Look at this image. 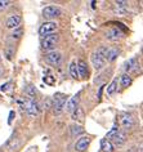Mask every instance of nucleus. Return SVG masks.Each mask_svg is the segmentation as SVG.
I'll list each match as a JSON object with an SVG mask.
<instances>
[{
  "label": "nucleus",
  "instance_id": "nucleus-29",
  "mask_svg": "<svg viewBox=\"0 0 143 152\" xmlns=\"http://www.w3.org/2000/svg\"><path fill=\"white\" fill-rule=\"evenodd\" d=\"M12 53H13V52H12V49H10V48L8 49V50H7V58H8V59L12 58Z\"/></svg>",
  "mask_w": 143,
  "mask_h": 152
},
{
  "label": "nucleus",
  "instance_id": "nucleus-7",
  "mask_svg": "<svg viewBox=\"0 0 143 152\" xmlns=\"http://www.w3.org/2000/svg\"><path fill=\"white\" fill-rule=\"evenodd\" d=\"M90 59H92V63H93V66L96 70H101V68L103 67V64H104V59L101 57L98 53H93L92 56H90Z\"/></svg>",
  "mask_w": 143,
  "mask_h": 152
},
{
  "label": "nucleus",
  "instance_id": "nucleus-2",
  "mask_svg": "<svg viewBox=\"0 0 143 152\" xmlns=\"http://www.w3.org/2000/svg\"><path fill=\"white\" fill-rule=\"evenodd\" d=\"M55 30H57V23L55 22H45V23H43L40 26L39 28V34L43 36H47V35H50V34H53Z\"/></svg>",
  "mask_w": 143,
  "mask_h": 152
},
{
  "label": "nucleus",
  "instance_id": "nucleus-17",
  "mask_svg": "<svg viewBox=\"0 0 143 152\" xmlns=\"http://www.w3.org/2000/svg\"><path fill=\"white\" fill-rule=\"evenodd\" d=\"M120 83H121V86L123 88H126V86H129L131 84V77L129 75H123L121 76V80H120Z\"/></svg>",
  "mask_w": 143,
  "mask_h": 152
},
{
  "label": "nucleus",
  "instance_id": "nucleus-22",
  "mask_svg": "<svg viewBox=\"0 0 143 152\" xmlns=\"http://www.w3.org/2000/svg\"><path fill=\"white\" fill-rule=\"evenodd\" d=\"M117 133H119V129H117V126H114V128H112L110 132L107 133V135H106V140H110V139H112V138H114V137H115L116 134H117Z\"/></svg>",
  "mask_w": 143,
  "mask_h": 152
},
{
  "label": "nucleus",
  "instance_id": "nucleus-31",
  "mask_svg": "<svg viewBox=\"0 0 143 152\" xmlns=\"http://www.w3.org/2000/svg\"><path fill=\"white\" fill-rule=\"evenodd\" d=\"M102 86H101V88H99V92H98V98H101V94H102Z\"/></svg>",
  "mask_w": 143,
  "mask_h": 152
},
{
  "label": "nucleus",
  "instance_id": "nucleus-6",
  "mask_svg": "<svg viewBox=\"0 0 143 152\" xmlns=\"http://www.w3.org/2000/svg\"><path fill=\"white\" fill-rule=\"evenodd\" d=\"M61 59H62V56L59 52H49L47 54V61L54 66H58L61 63Z\"/></svg>",
  "mask_w": 143,
  "mask_h": 152
},
{
  "label": "nucleus",
  "instance_id": "nucleus-1",
  "mask_svg": "<svg viewBox=\"0 0 143 152\" xmlns=\"http://www.w3.org/2000/svg\"><path fill=\"white\" fill-rule=\"evenodd\" d=\"M58 41V35L57 34H50V35H47L43 37V41H41V47L45 50H52L55 44H57Z\"/></svg>",
  "mask_w": 143,
  "mask_h": 152
},
{
  "label": "nucleus",
  "instance_id": "nucleus-25",
  "mask_svg": "<svg viewBox=\"0 0 143 152\" xmlns=\"http://www.w3.org/2000/svg\"><path fill=\"white\" fill-rule=\"evenodd\" d=\"M21 35H22V28H18L17 31H14L12 34V37H13V39H20Z\"/></svg>",
  "mask_w": 143,
  "mask_h": 152
},
{
  "label": "nucleus",
  "instance_id": "nucleus-16",
  "mask_svg": "<svg viewBox=\"0 0 143 152\" xmlns=\"http://www.w3.org/2000/svg\"><path fill=\"white\" fill-rule=\"evenodd\" d=\"M84 132H85L84 128L79 126V125H72V126H71V134H72V137H77V135L82 134Z\"/></svg>",
  "mask_w": 143,
  "mask_h": 152
},
{
  "label": "nucleus",
  "instance_id": "nucleus-28",
  "mask_svg": "<svg viewBox=\"0 0 143 152\" xmlns=\"http://www.w3.org/2000/svg\"><path fill=\"white\" fill-rule=\"evenodd\" d=\"M10 85V83H7V84H3L1 85V88H0V89H1V92H7V90H8V86Z\"/></svg>",
  "mask_w": 143,
  "mask_h": 152
},
{
  "label": "nucleus",
  "instance_id": "nucleus-30",
  "mask_svg": "<svg viewBox=\"0 0 143 152\" xmlns=\"http://www.w3.org/2000/svg\"><path fill=\"white\" fill-rule=\"evenodd\" d=\"M13 115H14V112H10V117H9V124L12 123V119H13Z\"/></svg>",
  "mask_w": 143,
  "mask_h": 152
},
{
  "label": "nucleus",
  "instance_id": "nucleus-11",
  "mask_svg": "<svg viewBox=\"0 0 143 152\" xmlns=\"http://www.w3.org/2000/svg\"><path fill=\"white\" fill-rule=\"evenodd\" d=\"M121 35H123V32L120 31V30H117V28H111V30H108V31L106 32V36L110 40H117L119 37H121Z\"/></svg>",
  "mask_w": 143,
  "mask_h": 152
},
{
  "label": "nucleus",
  "instance_id": "nucleus-18",
  "mask_svg": "<svg viewBox=\"0 0 143 152\" xmlns=\"http://www.w3.org/2000/svg\"><path fill=\"white\" fill-rule=\"evenodd\" d=\"M70 74H71V76H72L74 79H77V77H79L76 62H71V64H70Z\"/></svg>",
  "mask_w": 143,
  "mask_h": 152
},
{
  "label": "nucleus",
  "instance_id": "nucleus-21",
  "mask_svg": "<svg viewBox=\"0 0 143 152\" xmlns=\"http://www.w3.org/2000/svg\"><path fill=\"white\" fill-rule=\"evenodd\" d=\"M135 66H138V64H137V59H135V58H131V59H129V61H128V62L125 63V70H126V71H130V70H133Z\"/></svg>",
  "mask_w": 143,
  "mask_h": 152
},
{
  "label": "nucleus",
  "instance_id": "nucleus-15",
  "mask_svg": "<svg viewBox=\"0 0 143 152\" xmlns=\"http://www.w3.org/2000/svg\"><path fill=\"white\" fill-rule=\"evenodd\" d=\"M117 54H119V50H117L116 48L108 49L107 56H106V59H108V61H115V59H116V57H117Z\"/></svg>",
  "mask_w": 143,
  "mask_h": 152
},
{
  "label": "nucleus",
  "instance_id": "nucleus-26",
  "mask_svg": "<svg viewBox=\"0 0 143 152\" xmlns=\"http://www.w3.org/2000/svg\"><path fill=\"white\" fill-rule=\"evenodd\" d=\"M115 4H116L117 8H126V7H128L126 1H115Z\"/></svg>",
  "mask_w": 143,
  "mask_h": 152
},
{
  "label": "nucleus",
  "instance_id": "nucleus-27",
  "mask_svg": "<svg viewBox=\"0 0 143 152\" xmlns=\"http://www.w3.org/2000/svg\"><path fill=\"white\" fill-rule=\"evenodd\" d=\"M9 4H10V1H3V0H0V10L5 9Z\"/></svg>",
  "mask_w": 143,
  "mask_h": 152
},
{
  "label": "nucleus",
  "instance_id": "nucleus-10",
  "mask_svg": "<svg viewBox=\"0 0 143 152\" xmlns=\"http://www.w3.org/2000/svg\"><path fill=\"white\" fill-rule=\"evenodd\" d=\"M90 143V139L88 138V137H82V138H80L76 142V146H75V148H76L77 152H84L86 150V147L89 146Z\"/></svg>",
  "mask_w": 143,
  "mask_h": 152
},
{
  "label": "nucleus",
  "instance_id": "nucleus-32",
  "mask_svg": "<svg viewBox=\"0 0 143 152\" xmlns=\"http://www.w3.org/2000/svg\"><path fill=\"white\" fill-rule=\"evenodd\" d=\"M0 61H1V56H0Z\"/></svg>",
  "mask_w": 143,
  "mask_h": 152
},
{
  "label": "nucleus",
  "instance_id": "nucleus-4",
  "mask_svg": "<svg viewBox=\"0 0 143 152\" xmlns=\"http://www.w3.org/2000/svg\"><path fill=\"white\" fill-rule=\"evenodd\" d=\"M43 16L45 18H48V20H52V18H55L58 16H61V9L58 8V7H47L44 10H43Z\"/></svg>",
  "mask_w": 143,
  "mask_h": 152
},
{
  "label": "nucleus",
  "instance_id": "nucleus-5",
  "mask_svg": "<svg viewBox=\"0 0 143 152\" xmlns=\"http://www.w3.org/2000/svg\"><path fill=\"white\" fill-rule=\"evenodd\" d=\"M25 110L30 116H36L37 115V106L32 99H26L25 101Z\"/></svg>",
  "mask_w": 143,
  "mask_h": 152
},
{
  "label": "nucleus",
  "instance_id": "nucleus-19",
  "mask_svg": "<svg viewBox=\"0 0 143 152\" xmlns=\"http://www.w3.org/2000/svg\"><path fill=\"white\" fill-rule=\"evenodd\" d=\"M116 88H117V79H115V80L107 86V94H108V96H112V94L115 93Z\"/></svg>",
  "mask_w": 143,
  "mask_h": 152
},
{
  "label": "nucleus",
  "instance_id": "nucleus-9",
  "mask_svg": "<svg viewBox=\"0 0 143 152\" xmlns=\"http://www.w3.org/2000/svg\"><path fill=\"white\" fill-rule=\"evenodd\" d=\"M79 96H80V94H76V96H74L72 98H71V99L69 101V102H67V103L65 104L66 106V111L67 112H74L75 111V110H76L77 108V103H79Z\"/></svg>",
  "mask_w": 143,
  "mask_h": 152
},
{
  "label": "nucleus",
  "instance_id": "nucleus-23",
  "mask_svg": "<svg viewBox=\"0 0 143 152\" xmlns=\"http://www.w3.org/2000/svg\"><path fill=\"white\" fill-rule=\"evenodd\" d=\"M26 94H27V96H28L30 98L35 97V94H36L35 86H32V85H28V86H27V89H26Z\"/></svg>",
  "mask_w": 143,
  "mask_h": 152
},
{
  "label": "nucleus",
  "instance_id": "nucleus-3",
  "mask_svg": "<svg viewBox=\"0 0 143 152\" xmlns=\"http://www.w3.org/2000/svg\"><path fill=\"white\" fill-rule=\"evenodd\" d=\"M66 104V96L65 94H55L54 98H53V107H54V111L55 112H61L63 107Z\"/></svg>",
  "mask_w": 143,
  "mask_h": 152
},
{
  "label": "nucleus",
  "instance_id": "nucleus-20",
  "mask_svg": "<svg viewBox=\"0 0 143 152\" xmlns=\"http://www.w3.org/2000/svg\"><path fill=\"white\" fill-rule=\"evenodd\" d=\"M102 151L103 152H112L114 151V148H112V144L110 140H102Z\"/></svg>",
  "mask_w": 143,
  "mask_h": 152
},
{
  "label": "nucleus",
  "instance_id": "nucleus-24",
  "mask_svg": "<svg viewBox=\"0 0 143 152\" xmlns=\"http://www.w3.org/2000/svg\"><path fill=\"white\" fill-rule=\"evenodd\" d=\"M72 119H75V120H76V119H81V111H80V108H79V107H77V108L74 111Z\"/></svg>",
  "mask_w": 143,
  "mask_h": 152
},
{
  "label": "nucleus",
  "instance_id": "nucleus-12",
  "mask_svg": "<svg viewBox=\"0 0 143 152\" xmlns=\"http://www.w3.org/2000/svg\"><path fill=\"white\" fill-rule=\"evenodd\" d=\"M77 66V72L81 77H86L88 76V67H86V63L84 61H79V63L76 64Z\"/></svg>",
  "mask_w": 143,
  "mask_h": 152
},
{
  "label": "nucleus",
  "instance_id": "nucleus-13",
  "mask_svg": "<svg viewBox=\"0 0 143 152\" xmlns=\"http://www.w3.org/2000/svg\"><path fill=\"white\" fill-rule=\"evenodd\" d=\"M112 140H114V143L116 144V146H123L124 143H125V140H126V135H125V133H123V132H119L117 134H116L114 138H112Z\"/></svg>",
  "mask_w": 143,
  "mask_h": 152
},
{
  "label": "nucleus",
  "instance_id": "nucleus-14",
  "mask_svg": "<svg viewBox=\"0 0 143 152\" xmlns=\"http://www.w3.org/2000/svg\"><path fill=\"white\" fill-rule=\"evenodd\" d=\"M121 125L124 128H130V126H133L134 125V120H133V117H131L130 115H124L121 117Z\"/></svg>",
  "mask_w": 143,
  "mask_h": 152
},
{
  "label": "nucleus",
  "instance_id": "nucleus-8",
  "mask_svg": "<svg viewBox=\"0 0 143 152\" xmlns=\"http://www.w3.org/2000/svg\"><path fill=\"white\" fill-rule=\"evenodd\" d=\"M22 21V17L20 14H14V16H10L8 18V21H7V27L8 28H17L18 26H20Z\"/></svg>",
  "mask_w": 143,
  "mask_h": 152
}]
</instances>
